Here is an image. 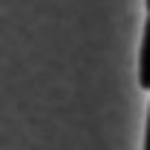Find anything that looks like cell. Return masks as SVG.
Listing matches in <instances>:
<instances>
[{
	"label": "cell",
	"instance_id": "3",
	"mask_svg": "<svg viewBox=\"0 0 150 150\" xmlns=\"http://www.w3.org/2000/svg\"><path fill=\"white\" fill-rule=\"evenodd\" d=\"M147 12H150V0H147Z\"/></svg>",
	"mask_w": 150,
	"mask_h": 150
},
{
	"label": "cell",
	"instance_id": "2",
	"mask_svg": "<svg viewBox=\"0 0 150 150\" xmlns=\"http://www.w3.org/2000/svg\"><path fill=\"white\" fill-rule=\"evenodd\" d=\"M144 150H150V112H147V135H144Z\"/></svg>",
	"mask_w": 150,
	"mask_h": 150
},
{
	"label": "cell",
	"instance_id": "1",
	"mask_svg": "<svg viewBox=\"0 0 150 150\" xmlns=\"http://www.w3.org/2000/svg\"><path fill=\"white\" fill-rule=\"evenodd\" d=\"M138 83L144 91H150V18L144 24V35H141V56H138Z\"/></svg>",
	"mask_w": 150,
	"mask_h": 150
}]
</instances>
